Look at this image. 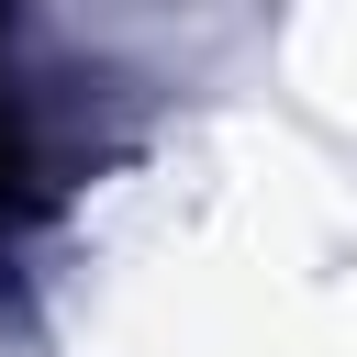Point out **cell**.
<instances>
[{"label":"cell","mask_w":357,"mask_h":357,"mask_svg":"<svg viewBox=\"0 0 357 357\" xmlns=\"http://www.w3.org/2000/svg\"><path fill=\"white\" fill-rule=\"evenodd\" d=\"M45 190H56V178H45V145H33V123H22V112H0V257L33 234Z\"/></svg>","instance_id":"1"}]
</instances>
